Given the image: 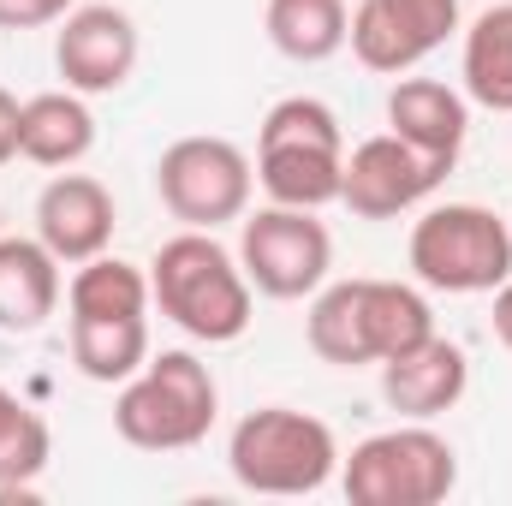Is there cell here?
<instances>
[{
	"instance_id": "14",
	"label": "cell",
	"mask_w": 512,
	"mask_h": 506,
	"mask_svg": "<svg viewBox=\"0 0 512 506\" xmlns=\"http://www.w3.org/2000/svg\"><path fill=\"white\" fill-rule=\"evenodd\" d=\"M387 131L423 155L459 161V149L471 137V102L441 78H399L387 90Z\"/></svg>"
},
{
	"instance_id": "23",
	"label": "cell",
	"mask_w": 512,
	"mask_h": 506,
	"mask_svg": "<svg viewBox=\"0 0 512 506\" xmlns=\"http://www.w3.org/2000/svg\"><path fill=\"white\" fill-rule=\"evenodd\" d=\"M72 12V0H0V30H42L60 24Z\"/></svg>"
},
{
	"instance_id": "18",
	"label": "cell",
	"mask_w": 512,
	"mask_h": 506,
	"mask_svg": "<svg viewBox=\"0 0 512 506\" xmlns=\"http://www.w3.org/2000/svg\"><path fill=\"white\" fill-rule=\"evenodd\" d=\"M72 334V364L84 381H102V387H120L149 364V316H72L66 322Z\"/></svg>"
},
{
	"instance_id": "4",
	"label": "cell",
	"mask_w": 512,
	"mask_h": 506,
	"mask_svg": "<svg viewBox=\"0 0 512 506\" xmlns=\"http://www.w3.org/2000/svg\"><path fill=\"white\" fill-rule=\"evenodd\" d=\"M227 471L251 495H316L340 471V441L322 417L292 405H262L233 423Z\"/></svg>"
},
{
	"instance_id": "1",
	"label": "cell",
	"mask_w": 512,
	"mask_h": 506,
	"mask_svg": "<svg viewBox=\"0 0 512 506\" xmlns=\"http://www.w3.org/2000/svg\"><path fill=\"white\" fill-rule=\"evenodd\" d=\"M149 292L161 316L203 346H233L251 328V280L215 233H173L149 262Z\"/></svg>"
},
{
	"instance_id": "6",
	"label": "cell",
	"mask_w": 512,
	"mask_h": 506,
	"mask_svg": "<svg viewBox=\"0 0 512 506\" xmlns=\"http://www.w3.org/2000/svg\"><path fill=\"white\" fill-rule=\"evenodd\" d=\"M459 483V453L429 423H399L340 459V489L352 506H441Z\"/></svg>"
},
{
	"instance_id": "17",
	"label": "cell",
	"mask_w": 512,
	"mask_h": 506,
	"mask_svg": "<svg viewBox=\"0 0 512 506\" xmlns=\"http://www.w3.org/2000/svg\"><path fill=\"white\" fill-rule=\"evenodd\" d=\"M358 316H364V352H370L376 370L435 334L429 298L405 280H358Z\"/></svg>"
},
{
	"instance_id": "7",
	"label": "cell",
	"mask_w": 512,
	"mask_h": 506,
	"mask_svg": "<svg viewBox=\"0 0 512 506\" xmlns=\"http://www.w3.org/2000/svg\"><path fill=\"white\" fill-rule=\"evenodd\" d=\"M256 167L233 137H179L155 161V197L173 221L215 233L227 221H245Z\"/></svg>"
},
{
	"instance_id": "19",
	"label": "cell",
	"mask_w": 512,
	"mask_h": 506,
	"mask_svg": "<svg viewBox=\"0 0 512 506\" xmlns=\"http://www.w3.org/2000/svg\"><path fill=\"white\" fill-rule=\"evenodd\" d=\"M459 78H465V102H477L489 114H512V0L471 18Z\"/></svg>"
},
{
	"instance_id": "15",
	"label": "cell",
	"mask_w": 512,
	"mask_h": 506,
	"mask_svg": "<svg viewBox=\"0 0 512 506\" xmlns=\"http://www.w3.org/2000/svg\"><path fill=\"white\" fill-rule=\"evenodd\" d=\"M60 268L42 239H0V334H36L60 310Z\"/></svg>"
},
{
	"instance_id": "3",
	"label": "cell",
	"mask_w": 512,
	"mask_h": 506,
	"mask_svg": "<svg viewBox=\"0 0 512 506\" xmlns=\"http://www.w3.org/2000/svg\"><path fill=\"white\" fill-rule=\"evenodd\" d=\"M221 387L197 352H149V364L120 381L114 399V435L137 453H185L215 429Z\"/></svg>"
},
{
	"instance_id": "2",
	"label": "cell",
	"mask_w": 512,
	"mask_h": 506,
	"mask_svg": "<svg viewBox=\"0 0 512 506\" xmlns=\"http://www.w3.org/2000/svg\"><path fill=\"white\" fill-rule=\"evenodd\" d=\"M256 179H262L268 203H286V209L340 203V179H346L340 114L316 96L274 102L262 114V131H256Z\"/></svg>"
},
{
	"instance_id": "25",
	"label": "cell",
	"mask_w": 512,
	"mask_h": 506,
	"mask_svg": "<svg viewBox=\"0 0 512 506\" xmlns=\"http://www.w3.org/2000/svg\"><path fill=\"white\" fill-rule=\"evenodd\" d=\"M489 316H495V340L512 352V274L495 286V310H489Z\"/></svg>"
},
{
	"instance_id": "5",
	"label": "cell",
	"mask_w": 512,
	"mask_h": 506,
	"mask_svg": "<svg viewBox=\"0 0 512 506\" xmlns=\"http://www.w3.org/2000/svg\"><path fill=\"white\" fill-rule=\"evenodd\" d=\"M405 262L429 292H495L512 274V227L483 203H435L417 215Z\"/></svg>"
},
{
	"instance_id": "21",
	"label": "cell",
	"mask_w": 512,
	"mask_h": 506,
	"mask_svg": "<svg viewBox=\"0 0 512 506\" xmlns=\"http://www.w3.org/2000/svg\"><path fill=\"white\" fill-rule=\"evenodd\" d=\"M54 435L42 411H30L12 387H0V506L36 501V477L48 471Z\"/></svg>"
},
{
	"instance_id": "8",
	"label": "cell",
	"mask_w": 512,
	"mask_h": 506,
	"mask_svg": "<svg viewBox=\"0 0 512 506\" xmlns=\"http://www.w3.org/2000/svg\"><path fill=\"white\" fill-rule=\"evenodd\" d=\"M239 268L262 298H310L334 268V239L316 209L268 203L239 221Z\"/></svg>"
},
{
	"instance_id": "9",
	"label": "cell",
	"mask_w": 512,
	"mask_h": 506,
	"mask_svg": "<svg viewBox=\"0 0 512 506\" xmlns=\"http://www.w3.org/2000/svg\"><path fill=\"white\" fill-rule=\"evenodd\" d=\"M453 173V161L411 149L405 137H364L358 149H346V179H340V203L358 221H399L417 203H429L441 191V179Z\"/></svg>"
},
{
	"instance_id": "11",
	"label": "cell",
	"mask_w": 512,
	"mask_h": 506,
	"mask_svg": "<svg viewBox=\"0 0 512 506\" xmlns=\"http://www.w3.org/2000/svg\"><path fill=\"white\" fill-rule=\"evenodd\" d=\"M137 54H143V36H137V18L126 6H72L60 18V36H54V66L66 78V90L78 96H114L126 90L131 72H137Z\"/></svg>"
},
{
	"instance_id": "20",
	"label": "cell",
	"mask_w": 512,
	"mask_h": 506,
	"mask_svg": "<svg viewBox=\"0 0 512 506\" xmlns=\"http://www.w3.org/2000/svg\"><path fill=\"white\" fill-rule=\"evenodd\" d=\"M268 24V42L298 60V66H322L346 48V30H352V12L346 0H268L262 12Z\"/></svg>"
},
{
	"instance_id": "12",
	"label": "cell",
	"mask_w": 512,
	"mask_h": 506,
	"mask_svg": "<svg viewBox=\"0 0 512 506\" xmlns=\"http://www.w3.org/2000/svg\"><path fill=\"white\" fill-rule=\"evenodd\" d=\"M114 191L96 173H54L36 197V239L60 256L66 268L90 262L114 245Z\"/></svg>"
},
{
	"instance_id": "22",
	"label": "cell",
	"mask_w": 512,
	"mask_h": 506,
	"mask_svg": "<svg viewBox=\"0 0 512 506\" xmlns=\"http://www.w3.org/2000/svg\"><path fill=\"white\" fill-rule=\"evenodd\" d=\"M149 304H155L149 274L137 262L108 256V251L78 262V274L66 286V310L72 316H90V322H102V316H149Z\"/></svg>"
},
{
	"instance_id": "24",
	"label": "cell",
	"mask_w": 512,
	"mask_h": 506,
	"mask_svg": "<svg viewBox=\"0 0 512 506\" xmlns=\"http://www.w3.org/2000/svg\"><path fill=\"white\" fill-rule=\"evenodd\" d=\"M18 126H24V102L12 90H0V167L18 161Z\"/></svg>"
},
{
	"instance_id": "13",
	"label": "cell",
	"mask_w": 512,
	"mask_h": 506,
	"mask_svg": "<svg viewBox=\"0 0 512 506\" xmlns=\"http://www.w3.org/2000/svg\"><path fill=\"white\" fill-rule=\"evenodd\" d=\"M465 387H471V358H465V346H453L441 334H429L423 346L382 364V399L411 423H429V417L453 411L465 399Z\"/></svg>"
},
{
	"instance_id": "16",
	"label": "cell",
	"mask_w": 512,
	"mask_h": 506,
	"mask_svg": "<svg viewBox=\"0 0 512 506\" xmlns=\"http://www.w3.org/2000/svg\"><path fill=\"white\" fill-rule=\"evenodd\" d=\"M96 149V114L78 90H42L24 102L18 155L36 167H78Z\"/></svg>"
},
{
	"instance_id": "10",
	"label": "cell",
	"mask_w": 512,
	"mask_h": 506,
	"mask_svg": "<svg viewBox=\"0 0 512 506\" xmlns=\"http://www.w3.org/2000/svg\"><path fill=\"white\" fill-rule=\"evenodd\" d=\"M459 30V0H358L352 6V54L364 72L405 78Z\"/></svg>"
}]
</instances>
